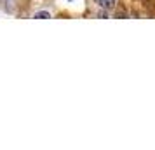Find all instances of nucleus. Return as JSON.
Returning a JSON list of instances; mask_svg holds the SVG:
<instances>
[{
	"label": "nucleus",
	"mask_w": 155,
	"mask_h": 150,
	"mask_svg": "<svg viewBox=\"0 0 155 150\" xmlns=\"http://www.w3.org/2000/svg\"><path fill=\"white\" fill-rule=\"evenodd\" d=\"M98 4L101 5V7L110 9V7H112V4H113V0H98Z\"/></svg>",
	"instance_id": "obj_1"
},
{
	"label": "nucleus",
	"mask_w": 155,
	"mask_h": 150,
	"mask_svg": "<svg viewBox=\"0 0 155 150\" xmlns=\"http://www.w3.org/2000/svg\"><path fill=\"white\" fill-rule=\"evenodd\" d=\"M33 18H35V19H47V18H51V14L49 12H37Z\"/></svg>",
	"instance_id": "obj_2"
}]
</instances>
